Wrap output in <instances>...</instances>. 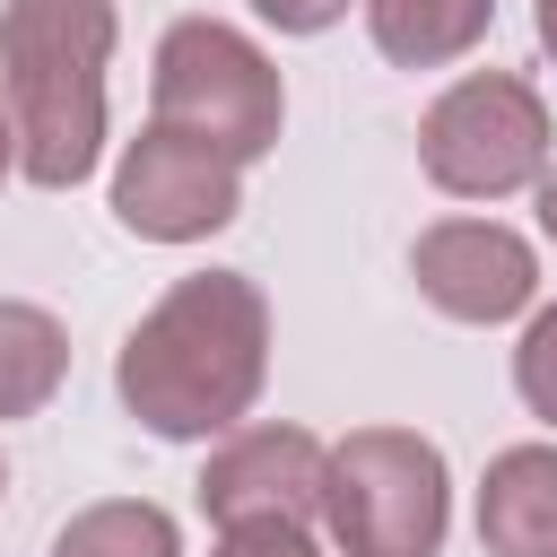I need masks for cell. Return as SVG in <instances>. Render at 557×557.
I'll list each match as a JSON object with an SVG mask.
<instances>
[{
    "label": "cell",
    "instance_id": "obj_1",
    "mask_svg": "<svg viewBox=\"0 0 557 557\" xmlns=\"http://www.w3.org/2000/svg\"><path fill=\"white\" fill-rule=\"evenodd\" d=\"M270 374V296L244 270H191L174 278L113 357L122 409L165 444H209L252 418Z\"/></svg>",
    "mask_w": 557,
    "mask_h": 557
},
{
    "label": "cell",
    "instance_id": "obj_2",
    "mask_svg": "<svg viewBox=\"0 0 557 557\" xmlns=\"http://www.w3.org/2000/svg\"><path fill=\"white\" fill-rule=\"evenodd\" d=\"M104 70L113 0H0V104L17 131V174L35 191H78L96 174Z\"/></svg>",
    "mask_w": 557,
    "mask_h": 557
},
{
    "label": "cell",
    "instance_id": "obj_3",
    "mask_svg": "<svg viewBox=\"0 0 557 557\" xmlns=\"http://www.w3.org/2000/svg\"><path fill=\"white\" fill-rule=\"evenodd\" d=\"M322 531L339 557H435L453 531L444 444L418 426H348L322 453Z\"/></svg>",
    "mask_w": 557,
    "mask_h": 557
},
{
    "label": "cell",
    "instance_id": "obj_4",
    "mask_svg": "<svg viewBox=\"0 0 557 557\" xmlns=\"http://www.w3.org/2000/svg\"><path fill=\"white\" fill-rule=\"evenodd\" d=\"M148 122H174V131L226 148L235 165H252L278 148V122H287L278 61L226 17H174L148 61Z\"/></svg>",
    "mask_w": 557,
    "mask_h": 557
},
{
    "label": "cell",
    "instance_id": "obj_5",
    "mask_svg": "<svg viewBox=\"0 0 557 557\" xmlns=\"http://www.w3.org/2000/svg\"><path fill=\"white\" fill-rule=\"evenodd\" d=\"M548 148H557L548 104L513 70L453 78L418 122V165H426V183L444 200H513V191H531L548 174Z\"/></svg>",
    "mask_w": 557,
    "mask_h": 557
},
{
    "label": "cell",
    "instance_id": "obj_6",
    "mask_svg": "<svg viewBox=\"0 0 557 557\" xmlns=\"http://www.w3.org/2000/svg\"><path fill=\"white\" fill-rule=\"evenodd\" d=\"M235 209H244V165L174 122H148L113 157V218L139 244H200V235L235 226Z\"/></svg>",
    "mask_w": 557,
    "mask_h": 557
},
{
    "label": "cell",
    "instance_id": "obj_7",
    "mask_svg": "<svg viewBox=\"0 0 557 557\" xmlns=\"http://www.w3.org/2000/svg\"><path fill=\"white\" fill-rule=\"evenodd\" d=\"M322 435L313 426H226L200 461V513L235 522H322Z\"/></svg>",
    "mask_w": 557,
    "mask_h": 557
},
{
    "label": "cell",
    "instance_id": "obj_8",
    "mask_svg": "<svg viewBox=\"0 0 557 557\" xmlns=\"http://www.w3.org/2000/svg\"><path fill=\"white\" fill-rule=\"evenodd\" d=\"M409 278L444 322H513L540 296V252L505 218H435L409 244Z\"/></svg>",
    "mask_w": 557,
    "mask_h": 557
},
{
    "label": "cell",
    "instance_id": "obj_9",
    "mask_svg": "<svg viewBox=\"0 0 557 557\" xmlns=\"http://www.w3.org/2000/svg\"><path fill=\"white\" fill-rule=\"evenodd\" d=\"M487 557H557V444H505L479 479Z\"/></svg>",
    "mask_w": 557,
    "mask_h": 557
},
{
    "label": "cell",
    "instance_id": "obj_10",
    "mask_svg": "<svg viewBox=\"0 0 557 557\" xmlns=\"http://www.w3.org/2000/svg\"><path fill=\"white\" fill-rule=\"evenodd\" d=\"M357 9H366L374 52L400 70H444L496 26V0H357Z\"/></svg>",
    "mask_w": 557,
    "mask_h": 557
},
{
    "label": "cell",
    "instance_id": "obj_11",
    "mask_svg": "<svg viewBox=\"0 0 557 557\" xmlns=\"http://www.w3.org/2000/svg\"><path fill=\"white\" fill-rule=\"evenodd\" d=\"M70 374V331L26 305V296H0V426L9 418H35Z\"/></svg>",
    "mask_w": 557,
    "mask_h": 557
},
{
    "label": "cell",
    "instance_id": "obj_12",
    "mask_svg": "<svg viewBox=\"0 0 557 557\" xmlns=\"http://www.w3.org/2000/svg\"><path fill=\"white\" fill-rule=\"evenodd\" d=\"M52 557H183V531L148 496H104L52 531Z\"/></svg>",
    "mask_w": 557,
    "mask_h": 557
},
{
    "label": "cell",
    "instance_id": "obj_13",
    "mask_svg": "<svg viewBox=\"0 0 557 557\" xmlns=\"http://www.w3.org/2000/svg\"><path fill=\"white\" fill-rule=\"evenodd\" d=\"M513 392H522L531 418L557 426V305H540L522 322V339H513Z\"/></svg>",
    "mask_w": 557,
    "mask_h": 557
},
{
    "label": "cell",
    "instance_id": "obj_14",
    "mask_svg": "<svg viewBox=\"0 0 557 557\" xmlns=\"http://www.w3.org/2000/svg\"><path fill=\"white\" fill-rule=\"evenodd\" d=\"M209 557H331V548L313 540V522H235L218 531Z\"/></svg>",
    "mask_w": 557,
    "mask_h": 557
},
{
    "label": "cell",
    "instance_id": "obj_15",
    "mask_svg": "<svg viewBox=\"0 0 557 557\" xmlns=\"http://www.w3.org/2000/svg\"><path fill=\"white\" fill-rule=\"evenodd\" d=\"M261 26H278V35H322V26H339L357 0H244Z\"/></svg>",
    "mask_w": 557,
    "mask_h": 557
},
{
    "label": "cell",
    "instance_id": "obj_16",
    "mask_svg": "<svg viewBox=\"0 0 557 557\" xmlns=\"http://www.w3.org/2000/svg\"><path fill=\"white\" fill-rule=\"evenodd\" d=\"M531 191H540V235H548V244H557V165H548V174H540V183H531Z\"/></svg>",
    "mask_w": 557,
    "mask_h": 557
},
{
    "label": "cell",
    "instance_id": "obj_17",
    "mask_svg": "<svg viewBox=\"0 0 557 557\" xmlns=\"http://www.w3.org/2000/svg\"><path fill=\"white\" fill-rule=\"evenodd\" d=\"M531 35H540V52L557 61V0H531Z\"/></svg>",
    "mask_w": 557,
    "mask_h": 557
},
{
    "label": "cell",
    "instance_id": "obj_18",
    "mask_svg": "<svg viewBox=\"0 0 557 557\" xmlns=\"http://www.w3.org/2000/svg\"><path fill=\"white\" fill-rule=\"evenodd\" d=\"M17 174V131H9V104H0V183Z\"/></svg>",
    "mask_w": 557,
    "mask_h": 557
},
{
    "label": "cell",
    "instance_id": "obj_19",
    "mask_svg": "<svg viewBox=\"0 0 557 557\" xmlns=\"http://www.w3.org/2000/svg\"><path fill=\"white\" fill-rule=\"evenodd\" d=\"M0 496H9V461H0Z\"/></svg>",
    "mask_w": 557,
    "mask_h": 557
}]
</instances>
